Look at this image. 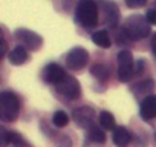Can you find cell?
I'll list each match as a JSON object with an SVG mask.
<instances>
[{
    "label": "cell",
    "instance_id": "1",
    "mask_svg": "<svg viewBox=\"0 0 156 147\" xmlns=\"http://www.w3.org/2000/svg\"><path fill=\"white\" fill-rule=\"evenodd\" d=\"M124 31L132 40H141L150 34V23L145 16H130L124 23Z\"/></svg>",
    "mask_w": 156,
    "mask_h": 147
},
{
    "label": "cell",
    "instance_id": "2",
    "mask_svg": "<svg viewBox=\"0 0 156 147\" xmlns=\"http://www.w3.org/2000/svg\"><path fill=\"white\" fill-rule=\"evenodd\" d=\"M20 101L16 94L12 92H2L0 94V118L6 123L14 121L19 117Z\"/></svg>",
    "mask_w": 156,
    "mask_h": 147
},
{
    "label": "cell",
    "instance_id": "3",
    "mask_svg": "<svg viewBox=\"0 0 156 147\" xmlns=\"http://www.w3.org/2000/svg\"><path fill=\"white\" fill-rule=\"evenodd\" d=\"M76 20L83 26L92 28L98 22V6L94 0H80L76 6Z\"/></svg>",
    "mask_w": 156,
    "mask_h": 147
},
{
    "label": "cell",
    "instance_id": "4",
    "mask_svg": "<svg viewBox=\"0 0 156 147\" xmlns=\"http://www.w3.org/2000/svg\"><path fill=\"white\" fill-rule=\"evenodd\" d=\"M133 57L129 51H121L118 54V80L127 83L133 77Z\"/></svg>",
    "mask_w": 156,
    "mask_h": 147
},
{
    "label": "cell",
    "instance_id": "5",
    "mask_svg": "<svg viewBox=\"0 0 156 147\" xmlns=\"http://www.w3.org/2000/svg\"><path fill=\"white\" fill-rule=\"evenodd\" d=\"M55 86H57V91L69 100H75L81 94V86H80V83H78V80L73 78V77H69V75L61 83H58Z\"/></svg>",
    "mask_w": 156,
    "mask_h": 147
},
{
    "label": "cell",
    "instance_id": "6",
    "mask_svg": "<svg viewBox=\"0 0 156 147\" xmlns=\"http://www.w3.org/2000/svg\"><path fill=\"white\" fill-rule=\"evenodd\" d=\"M87 60H89V54L86 49L83 48H73L67 57H66V64L69 69H73V70H80L83 69L86 64H87Z\"/></svg>",
    "mask_w": 156,
    "mask_h": 147
},
{
    "label": "cell",
    "instance_id": "7",
    "mask_svg": "<svg viewBox=\"0 0 156 147\" xmlns=\"http://www.w3.org/2000/svg\"><path fill=\"white\" fill-rule=\"evenodd\" d=\"M14 35H16V38L19 40V41H22L23 45H25V48H28V49H38L40 46H41V43H43V40H41V37L38 35V34H35V32H32V31H29V29H17L16 32H14Z\"/></svg>",
    "mask_w": 156,
    "mask_h": 147
},
{
    "label": "cell",
    "instance_id": "8",
    "mask_svg": "<svg viewBox=\"0 0 156 147\" xmlns=\"http://www.w3.org/2000/svg\"><path fill=\"white\" fill-rule=\"evenodd\" d=\"M66 77H67L66 70H64L61 66L55 64V63H49V64L43 69V78H44V81H48V83L58 84V83H61Z\"/></svg>",
    "mask_w": 156,
    "mask_h": 147
},
{
    "label": "cell",
    "instance_id": "9",
    "mask_svg": "<svg viewBox=\"0 0 156 147\" xmlns=\"http://www.w3.org/2000/svg\"><path fill=\"white\" fill-rule=\"evenodd\" d=\"M103 14H104V22L107 23V26L115 28L119 22V9L113 2H109V0H101L100 2Z\"/></svg>",
    "mask_w": 156,
    "mask_h": 147
},
{
    "label": "cell",
    "instance_id": "10",
    "mask_svg": "<svg viewBox=\"0 0 156 147\" xmlns=\"http://www.w3.org/2000/svg\"><path fill=\"white\" fill-rule=\"evenodd\" d=\"M94 118H95V112L92 107L83 106L73 110V121L80 127H90L94 124Z\"/></svg>",
    "mask_w": 156,
    "mask_h": 147
},
{
    "label": "cell",
    "instance_id": "11",
    "mask_svg": "<svg viewBox=\"0 0 156 147\" xmlns=\"http://www.w3.org/2000/svg\"><path fill=\"white\" fill-rule=\"evenodd\" d=\"M139 113H141L142 120L156 118V95H148L141 101Z\"/></svg>",
    "mask_w": 156,
    "mask_h": 147
},
{
    "label": "cell",
    "instance_id": "12",
    "mask_svg": "<svg viewBox=\"0 0 156 147\" xmlns=\"http://www.w3.org/2000/svg\"><path fill=\"white\" fill-rule=\"evenodd\" d=\"M8 60H9L12 64H16V66L23 64V63L28 60V51H26V48H23V46L14 48L12 51L8 52Z\"/></svg>",
    "mask_w": 156,
    "mask_h": 147
},
{
    "label": "cell",
    "instance_id": "13",
    "mask_svg": "<svg viewBox=\"0 0 156 147\" xmlns=\"http://www.w3.org/2000/svg\"><path fill=\"white\" fill-rule=\"evenodd\" d=\"M130 133L126 127H116L113 130V142L116 147H127L130 144Z\"/></svg>",
    "mask_w": 156,
    "mask_h": 147
},
{
    "label": "cell",
    "instance_id": "14",
    "mask_svg": "<svg viewBox=\"0 0 156 147\" xmlns=\"http://www.w3.org/2000/svg\"><path fill=\"white\" fill-rule=\"evenodd\" d=\"M92 40H94V43H95L97 46L104 48V49H106V48H110V45H112V40H110L107 31H104V29L94 32V34H92Z\"/></svg>",
    "mask_w": 156,
    "mask_h": 147
},
{
    "label": "cell",
    "instance_id": "15",
    "mask_svg": "<svg viewBox=\"0 0 156 147\" xmlns=\"http://www.w3.org/2000/svg\"><path fill=\"white\" fill-rule=\"evenodd\" d=\"M100 126L103 129H107V130H115L116 129V123H115V117L110 113V112H101L100 113Z\"/></svg>",
    "mask_w": 156,
    "mask_h": 147
},
{
    "label": "cell",
    "instance_id": "16",
    "mask_svg": "<svg viewBox=\"0 0 156 147\" xmlns=\"http://www.w3.org/2000/svg\"><path fill=\"white\" fill-rule=\"evenodd\" d=\"M89 138L94 141V142H106V133L103 132V129H100L98 126L92 124L89 127Z\"/></svg>",
    "mask_w": 156,
    "mask_h": 147
},
{
    "label": "cell",
    "instance_id": "17",
    "mask_svg": "<svg viewBox=\"0 0 156 147\" xmlns=\"http://www.w3.org/2000/svg\"><path fill=\"white\" fill-rule=\"evenodd\" d=\"M90 72L94 74L97 78H100V80H106V78L109 77V69H107L106 64H98V63H97L95 66H92Z\"/></svg>",
    "mask_w": 156,
    "mask_h": 147
},
{
    "label": "cell",
    "instance_id": "18",
    "mask_svg": "<svg viewBox=\"0 0 156 147\" xmlns=\"http://www.w3.org/2000/svg\"><path fill=\"white\" fill-rule=\"evenodd\" d=\"M52 123H54V126H57V127H64V126H67V123H69V117H67L66 112L58 110V112L54 113Z\"/></svg>",
    "mask_w": 156,
    "mask_h": 147
},
{
    "label": "cell",
    "instance_id": "19",
    "mask_svg": "<svg viewBox=\"0 0 156 147\" xmlns=\"http://www.w3.org/2000/svg\"><path fill=\"white\" fill-rule=\"evenodd\" d=\"M8 139H9V142H12V144H16V145H20V147L26 145L25 139H23L22 135L17 133V132H8Z\"/></svg>",
    "mask_w": 156,
    "mask_h": 147
},
{
    "label": "cell",
    "instance_id": "20",
    "mask_svg": "<svg viewBox=\"0 0 156 147\" xmlns=\"http://www.w3.org/2000/svg\"><path fill=\"white\" fill-rule=\"evenodd\" d=\"M136 92H141V91H151V89H154V83H153V80H144V81H141V83H138V84H135V88H133Z\"/></svg>",
    "mask_w": 156,
    "mask_h": 147
},
{
    "label": "cell",
    "instance_id": "21",
    "mask_svg": "<svg viewBox=\"0 0 156 147\" xmlns=\"http://www.w3.org/2000/svg\"><path fill=\"white\" fill-rule=\"evenodd\" d=\"M147 3V0H126V5L129 8H142Z\"/></svg>",
    "mask_w": 156,
    "mask_h": 147
},
{
    "label": "cell",
    "instance_id": "22",
    "mask_svg": "<svg viewBox=\"0 0 156 147\" xmlns=\"http://www.w3.org/2000/svg\"><path fill=\"white\" fill-rule=\"evenodd\" d=\"M145 19L148 20L150 25H156V9H148L145 14Z\"/></svg>",
    "mask_w": 156,
    "mask_h": 147
},
{
    "label": "cell",
    "instance_id": "23",
    "mask_svg": "<svg viewBox=\"0 0 156 147\" xmlns=\"http://www.w3.org/2000/svg\"><path fill=\"white\" fill-rule=\"evenodd\" d=\"M151 51H153V54L156 55V34H154L153 38H151Z\"/></svg>",
    "mask_w": 156,
    "mask_h": 147
},
{
    "label": "cell",
    "instance_id": "24",
    "mask_svg": "<svg viewBox=\"0 0 156 147\" xmlns=\"http://www.w3.org/2000/svg\"><path fill=\"white\" fill-rule=\"evenodd\" d=\"M2 48H3V52H2V57H3V55H6V52H8V48H6V41H5V40H2Z\"/></svg>",
    "mask_w": 156,
    "mask_h": 147
}]
</instances>
